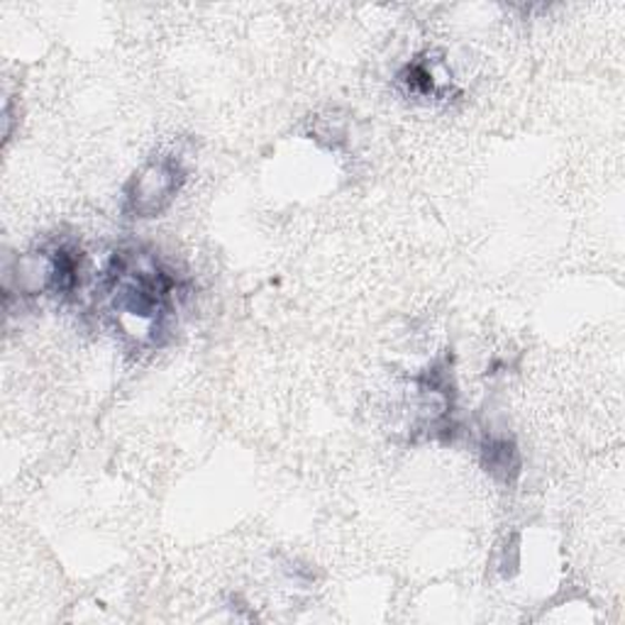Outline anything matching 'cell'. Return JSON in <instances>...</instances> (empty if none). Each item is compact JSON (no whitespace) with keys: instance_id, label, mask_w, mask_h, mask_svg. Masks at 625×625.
<instances>
[{"instance_id":"6da1fadb","label":"cell","mask_w":625,"mask_h":625,"mask_svg":"<svg viewBox=\"0 0 625 625\" xmlns=\"http://www.w3.org/2000/svg\"><path fill=\"white\" fill-rule=\"evenodd\" d=\"M184 182V172L174 160H154L140 174H135L127 186V203L140 218H152L170 206L178 186Z\"/></svg>"},{"instance_id":"7a4b0ae2","label":"cell","mask_w":625,"mask_h":625,"mask_svg":"<svg viewBox=\"0 0 625 625\" xmlns=\"http://www.w3.org/2000/svg\"><path fill=\"white\" fill-rule=\"evenodd\" d=\"M486 467H489V472L503 474L509 479V472H515V469H519V457H515L513 444H509L506 440L489 442Z\"/></svg>"}]
</instances>
